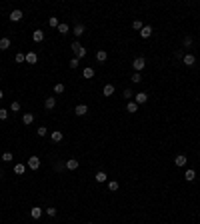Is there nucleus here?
Here are the masks:
<instances>
[{"label":"nucleus","mask_w":200,"mask_h":224,"mask_svg":"<svg viewBox=\"0 0 200 224\" xmlns=\"http://www.w3.org/2000/svg\"><path fill=\"white\" fill-rule=\"evenodd\" d=\"M22 16H24V14H22V10H12L8 18H10L12 22H20V20H22Z\"/></svg>","instance_id":"nucleus-6"},{"label":"nucleus","mask_w":200,"mask_h":224,"mask_svg":"<svg viewBox=\"0 0 200 224\" xmlns=\"http://www.w3.org/2000/svg\"><path fill=\"white\" fill-rule=\"evenodd\" d=\"M62 92H64V84H62V82L54 84V94H62Z\"/></svg>","instance_id":"nucleus-26"},{"label":"nucleus","mask_w":200,"mask_h":224,"mask_svg":"<svg viewBox=\"0 0 200 224\" xmlns=\"http://www.w3.org/2000/svg\"><path fill=\"white\" fill-rule=\"evenodd\" d=\"M78 64H80V60H78V58H72V60L68 62V66H70V68H76Z\"/></svg>","instance_id":"nucleus-37"},{"label":"nucleus","mask_w":200,"mask_h":224,"mask_svg":"<svg viewBox=\"0 0 200 224\" xmlns=\"http://www.w3.org/2000/svg\"><path fill=\"white\" fill-rule=\"evenodd\" d=\"M58 32H60V34H68V24L60 22V24H58Z\"/></svg>","instance_id":"nucleus-28"},{"label":"nucleus","mask_w":200,"mask_h":224,"mask_svg":"<svg viewBox=\"0 0 200 224\" xmlns=\"http://www.w3.org/2000/svg\"><path fill=\"white\" fill-rule=\"evenodd\" d=\"M70 48H72V52L76 54V58H78V60H80V58H84V56H86V48H84V46L80 44L78 40H74V42H72V46H70Z\"/></svg>","instance_id":"nucleus-1"},{"label":"nucleus","mask_w":200,"mask_h":224,"mask_svg":"<svg viewBox=\"0 0 200 224\" xmlns=\"http://www.w3.org/2000/svg\"><path fill=\"white\" fill-rule=\"evenodd\" d=\"M132 96H134V94H132V90H130V88H126V90H124V98H128V100H130Z\"/></svg>","instance_id":"nucleus-40"},{"label":"nucleus","mask_w":200,"mask_h":224,"mask_svg":"<svg viewBox=\"0 0 200 224\" xmlns=\"http://www.w3.org/2000/svg\"><path fill=\"white\" fill-rule=\"evenodd\" d=\"M134 102H136V104L148 102V94H146V92H138V94H134Z\"/></svg>","instance_id":"nucleus-5"},{"label":"nucleus","mask_w":200,"mask_h":224,"mask_svg":"<svg viewBox=\"0 0 200 224\" xmlns=\"http://www.w3.org/2000/svg\"><path fill=\"white\" fill-rule=\"evenodd\" d=\"M26 166L30 168V170H38V168H40V158H38V156H30L28 162H26Z\"/></svg>","instance_id":"nucleus-3"},{"label":"nucleus","mask_w":200,"mask_h":224,"mask_svg":"<svg viewBox=\"0 0 200 224\" xmlns=\"http://www.w3.org/2000/svg\"><path fill=\"white\" fill-rule=\"evenodd\" d=\"M66 168H68V170H76V168H78V160H76V158L66 160Z\"/></svg>","instance_id":"nucleus-15"},{"label":"nucleus","mask_w":200,"mask_h":224,"mask_svg":"<svg viewBox=\"0 0 200 224\" xmlns=\"http://www.w3.org/2000/svg\"><path fill=\"white\" fill-rule=\"evenodd\" d=\"M140 36H142V38H150V36H152V26H142Z\"/></svg>","instance_id":"nucleus-14"},{"label":"nucleus","mask_w":200,"mask_h":224,"mask_svg":"<svg viewBox=\"0 0 200 224\" xmlns=\"http://www.w3.org/2000/svg\"><path fill=\"white\" fill-rule=\"evenodd\" d=\"M126 110H128V112H136V110H138V104H136L134 102V100H128V104H126Z\"/></svg>","instance_id":"nucleus-18"},{"label":"nucleus","mask_w":200,"mask_h":224,"mask_svg":"<svg viewBox=\"0 0 200 224\" xmlns=\"http://www.w3.org/2000/svg\"><path fill=\"white\" fill-rule=\"evenodd\" d=\"M14 172L18 176H22L24 172H26V164H16V166H14Z\"/></svg>","instance_id":"nucleus-22"},{"label":"nucleus","mask_w":200,"mask_h":224,"mask_svg":"<svg viewBox=\"0 0 200 224\" xmlns=\"http://www.w3.org/2000/svg\"><path fill=\"white\" fill-rule=\"evenodd\" d=\"M142 26H144V24L140 22V20H134V22H132V28H134V30H142Z\"/></svg>","instance_id":"nucleus-35"},{"label":"nucleus","mask_w":200,"mask_h":224,"mask_svg":"<svg viewBox=\"0 0 200 224\" xmlns=\"http://www.w3.org/2000/svg\"><path fill=\"white\" fill-rule=\"evenodd\" d=\"M106 58H108L106 50H98V52H96V60H98V62H106Z\"/></svg>","instance_id":"nucleus-19"},{"label":"nucleus","mask_w":200,"mask_h":224,"mask_svg":"<svg viewBox=\"0 0 200 224\" xmlns=\"http://www.w3.org/2000/svg\"><path fill=\"white\" fill-rule=\"evenodd\" d=\"M72 34H74L76 38H78V36H82V34H84V24H80V22H78V24L74 26V30H72Z\"/></svg>","instance_id":"nucleus-12"},{"label":"nucleus","mask_w":200,"mask_h":224,"mask_svg":"<svg viewBox=\"0 0 200 224\" xmlns=\"http://www.w3.org/2000/svg\"><path fill=\"white\" fill-rule=\"evenodd\" d=\"M62 138H64V134L60 130H54L52 132V142H62Z\"/></svg>","instance_id":"nucleus-17"},{"label":"nucleus","mask_w":200,"mask_h":224,"mask_svg":"<svg viewBox=\"0 0 200 224\" xmlns=\"http://www.w3.org/2000/svg\"><path fill=\"white\" fill-rule=\"evenodd\" d=\"M10 44H12V40L8 36L0 38V50H8V48H10Z\"/></svg>","instance_id":"nucleus-10"},{"label":"nucleus","mask_w":200,"mask_h":224,"mask_svg":"<svg viewBox=\"0 0 200 224\" xmlns=\"http://www.w3.org/2000/svg\"><path fill=\"white\" fill-rule=\"evenodd\" d=\"M44 212H46V214H48V216H50V218H52V216H56V208H52V206H50V208H46V210H44Z\"/></svg>","instance_id":"nucleus-36"},{"label":"nucleus","mask_w":200,"mask_h":224,"mask_svg":"<svg viewBox=\"0 0 200 224\" xmlns=\"http://www.w3.org/2000/svg\"><path fill=\"white\" fill-rule=\"evenodd\" d=\"M54 106H56V98H54V96H48V98L44 100V108L46 110H52Z\"/></svg>","instance_id":"nucleus-7"},{"label":"nucleus","mask_w":200,"mask_h":224,"mask_svg":"<svg viewBox=\"0 0 200 224\" xmlns=\"http://www.w3.org/2000/svg\"><path fill=\"white\" fill-rule=\"evenodd\" d=\"M184 178H186V180H188V182H192V180H194V178H196V172H194V170H192V168H188V170H186V172H184Z\"/></svg>","instance_id":"nucleus-16"},{"label":"nucleus","mask_w":200,"mask_h":224,"mask_svg":"<svg viewBox=\"0 0 200 224\" xmlns=\"http://www.w3.org/2000/svg\"><path fill=\"white\" fill-rule=\"evenodd\" d=\"M86 112H88V106H86V104H78V106L74 108V114H76V116H84Z\"/></svg>","instance_id":"nucleus-9"},{"label":"nucleus","mask_w":200,"mask_h":224,"mask_svg":"<svg viewBox=\"0 0 200 224\" xmlns=\"http://www.w3.org/2000/svg\"><path fill=\"white\" fill-rule=\"evenodd\" d=\"M2 98H4V92H2V90H0V100H2Z\"/></svg>","instance_id":"nucleus-41"},{"label":"nucleus","mask_w":200,"mask_h":224,"mask_svg":"<svg viewBox=\"0 0 200 224\" xmlns=\"http://www.w3.org/2000/svg\"><path fill=\"white\" fill-rule=\"evenodd\" d=\"M48 24H50V28H58V24H60V22H58L56 16H50V18H48Z\"/></svg>","instance_id":"nucleus-25"},{"label":"nucleus","mask_w":200,"mask_h":224,"mask_svg":"<svg viewBox=\"0 0 200 224\" xmlns=\"http://www.w3.org/2000/svg\"><path fill=\"white\" fill-rule=\"evenodd\" d=\"M36 134H38V136H46V134H48V130H46V126H40V128L36 130Z\"/></svg>","instance_id":"nucleus-34"},{"label":"nucleus","mask_w":200,"mask_h":224,"mask_svg":"<svg viewBox=\"0 0 200 224\" xmlns=\"http://www.w3.org/2000/svg\"><path fill=\"white\" fill-rule=\"evenodd\" d=\"M12 158H14V156H12V152H4V154H2V160H4V162H10Z\"/></svg>","instance_id":"nucleus-33"},{"label":"nucleus","mask_w":200,"mask_h":224,"mask_svg":"<svg viewBox=\"0 0 200 224\" xmlns=\"http://www.w3.org/2000/svg\"><path fill=\"white\" fill-rule=\"evenodd\" d=\"M186 162H188V158H186L184 154H178L176 158H174V164H176L178 168H180V166H186Z\"/></svg>","instance_id":"nucleus-8"},{"label":"nucleus","mask_w":200,"mask_h":224,"mask_svg":"<svg viewBox=\"0 0 200 224\" xmlns=\"http://www.w3.org/2000/svg\"><path fill=\"white\" fill-rule=\"evenodd\" d=\"M42 212H44V210H42L40 206H34V208H30V216H32V218H36V220L42 216Z\"/></svg>","instance_id":"nucleus-11"},{"label":"nucleus","mask_w":200,"mask_h":224,"mask_svg":"<svg viewBox=\"0 0 200 224\" xmlns=\"http://www.w3.org/2000/svg\"><path fill=\"white\" fill-rule=\"evenodd\" d=\"M0 178H2V174H0Z\"/></svg>","instance_id":"nucleus-42"},{"label":"nucleus","mask_w":200,"mask_h":224,"mask_svg":"<svg viewBox=\"0 0 200 224\" xmlns=\"http://www.w3.org/2000/svg\"><path fill=\"white\" fill-rule=\"evenodd\" d=\"M106 178H108V176H106V172H96V176H94V180L96 182H106Z\"/></svg>","instance_id":"nucleus-24"},{"label":"nucleus","mask_w":200,"mask_h":224,"mask_svg":"<svg viewBox=\"0 0 200 224\" xmlns=\"http://www.w3.org/2000/svg\"><path fill=\"white\" fill-rule=\"evenodd\" d=\"M144 66H146V60H144L142 56H136L132 60V68L136 70V72H140V70H144Z\"/></svg>","instance_id":"nucleus-2"},{"label":"nucleus","mask_w":200,"mask_h":224,"mask_svg":"<svg viewBox=\"0 0 200 224\" xmlns=\"http://www.w3.org/2000/svg\"><path fill=\"white\" fill-rule=\"evenodd\" d=\"M22 122H24V124H32V122H34V114L32 112H26L22 116Z\"/></svg>","instance_id":"nucleus-21"},{"label":"nucleus","mask_w":200,"mask_h":224,"mask_svg":"<svg viewBox=\"0 0 200 224\" xmlns=\"http://www.w3.org/2000/svg\"><path fill=\"white\" fill-rule=\"evenodd\" d=\"M14 60H16V62H18V64H22V62H26V54H22V52H18V54H16V56H14Z\"/></svg>","instance_id":"nucleus-27"},{"label":"nucleus","mask_w":200,"mask_h":224,"mask_svg":"<svg viewBox=\"0 0 200 224\" xmlns=\"http://www.w3.org/2000/svg\"><path fill=\"white\" fill-rule=\"evenodd\" d=\"M102 94H104V96H112L114 94V86H112V84H106L104 90H102Z\"/></svg>","instance_id":"nucleus-23"},{"label":"nucleus","mask_w":200,"mask_h":224,"mask_svg":"<svg viewBox=\"0 0 200 224\" xmlns=\"http://www.w3.org/2000/svg\"><path fill=\"white\" fill-rule=\"evenodd\" d=\"M32 40L34 42H42V40H44V32H42V30H34L32 32Z\"/></svg>","instance_id":"nucleus-13"},{"label":"nucleus","mask_w":200,"mask_h":224,"mask_svg":"<svg viewBox=\"0 0 200 224\" xmlns=\"http://www.w3.org/2000/svg\"><path fill=\"white\" fill-rule=\"evenodd\" d=\"M132 82H134V84L142 82V76H140V72H134V74H132Z\"/></svg>","instance_id":"nucleus-32"},{"label":"nucleus","mask_w":200,"mask_h":224,"mask_svg":"<svg viewBox=\"0 0 200 224\" xmlns=\"http://www.w3.org/2000/svg\"><path fill=\"white\" fill-rule=\"evenodd\" d=\"M118 188H120V184H118L116 180H110V182H108V190H112V192H114V190H118Z\"/></svg>","instance_id":"nucleus-30"},{"label":"nucleus","mask_w":200,"mask_h":224,"mask_svg":"<svg viewBox=\"0 0 200 224\" xmlns=\"http://www.w3.org/2000/svg\"><path fill=\"white\" fill-rule=\"evenodd\" d=\"M82 76H84V78H92V76H94V68H84Z\"/></svg>","instance_id":"nucleus-29"},{"label":"nucleus","mask_w":200,"mask_h":224,"mask_svg":"<svg viewBox=\"0 0 200 224\" xmlns=\"http://www.w3.org/2000/svg\"><path fill=\"white\" fill-rule=\"evenodd\" d=\"M184 46L188 48V46H192V36H186L184 38Z\"/></svg>","instance_id":"nucleus-39"},{"label":"nucleus","mask_w":200,"mask_h":224,"mask_svg":"<svg viewBox=\"0 0 200 224\" xmlns=\"http://www.w3.org/2000/svg\"><path fill=\"white\" fill-rule=\"evenodd\" d=\"M10 110H12V112H18V110H20V102H18V100H14V102L10 104Z\"/></svg>","instance_id":"nucleus-31"},{"label":"nucleus","mask_w":200,"mask_h":224,"mask_svg":"<svg viewBox=\"0 0 200 224\" xmlns=\"http://www.w3.org/2000/svg\"><path fill=\"white\" fill-rule=\"evenodd\" d=\"M8 118V110L6 108H0V120H6Z\"/></svg>","instance_id":"nucleus-38"},{"label":"nucleus","mask_w":200,"mask_h":224,"mask_svg":"<svg viewBox=\"0 0 200 224\" xmlns=\"http://www.w3.org/2000/svg\"><path fill=\"white\" fill-rule=\"evenodd\" d=\"M36 60H38L36 52H28L26 54V62H28V64H36Z\"/></svg>","instance_id":"nucleus-20"},{"label":"nucleus","mask_w":200,"mask_h":224,"mask_svg":"<svg viewBox=\"0 0 200 224\" xmlns=\"http://www.w3.org/2000/svg\"><path fill=\"white\" fill-rule=\"evenodd\" d=\"M182 62H184V66H194L196 56H194V54H184V56H182Z\"/></svg>","instance_id":"nucleus-4"}]
</instances>
